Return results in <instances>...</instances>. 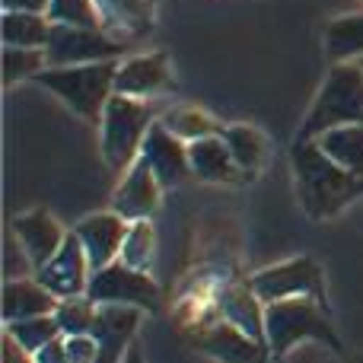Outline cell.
<instances>
[{"mask_svg":"<svg viewBox=\"0 0 363 363\" xmlns=\"http://www.w3.org/2000/svg\"><path fill=\"white\" fill-rule=\"evenodd\" d=\"M118 262H125L134 271H147L150 274L157 264V226L153 220H134L128 223V236L121 245Z\"/></svg>","mask_w":363,"mask_h":363,"instance_id":"d4e9b609","label":"cell"},{"mask_svg":"<svg viewBox=\"0 0 363 363\" xmlns=\"http://www.w3.org/2000/svg\"><path fill=\"white\" fill-rule=\"evenodd\" d=\"M4 335H10L26 354H38L45 345H51L55 338H61V325H57L55 315H35V319H23L4 325Z\"/></svg>","mask_w":363,"mask_h":363,"instance_id":"484cf974","label":"cell"},{"mask_svg":"<svg viewBox=\"0 0 363 363\" xmlns=\"http://www.w3.org/2000/svg\"><path fill=\"white\" fill-rule=\"evenodd\" d=\"M115 70L118 61H96V64H77V67H45L35 77L42 89L64 102L74 115L99 125L108 99L115 96Z\"/></svg>","mask_w":363,"mask_h":363,"instance_id":"3957f363","label":"cell"},{"mask_svg":"<svg viewBox=\"0 0 363 363\" xmlns=\"http://www.w3.org/2000/svg\"><path fill=\"white\" fill-rule=\"evenodd\" d=\"M10 230L19 236V242H23V249L29 252L32 264H35V271L42 268L45 262H51V258L57 255V249L64 245V239H67L70 230H64L61 220L51 217L48 211H42V207H35V211H23L13 217Z\"/></svg>","mask_w":363,"mask_h":363,"instance_id":"9a60e30c","label":"cell"},{"mask_svg":"<svg viewBox=\"0 0 363 363\" xmlns=\"http://www.w3.org/2000/svg\"><path fill=\"white\" fill-rule=\"evenodd\" d=\"M23 277H35V264H32L29 252L23 249L16 233L6 230V236H4V281H23Z\"/></svg>","mask_w":363,"mask_h":363,"instance_id":"f546056e","label":"cell"},{"mask_svg":"<svg viewBox=\"0 0 363 363\" xmlns=\"http://www.w3.org/2000/svg\"><path fill=\"white\" fill-rule=\"evenodd\" d=\"M163 191L166 188L160 185L153 169L144 160H138V163L118 179V185H115V191H112V201H108V211L121 213L128 223H134V220H153V213L160 211V201H163Z\"/></svg>","mask_w":363,"mask_h":363,"instance_id":"7c38bea8","label":"cell"},{"mask_svg":"<svg viewBox=\"0 0 363 363\" xmlns=\"http://www.w3.org/2000/svg\"><path fill=\"white\" fill-rule=\"evenodd\" d=\"M51 35V19L42 13H4L0 42L10 48H45Z\"/></svg>","mask_w":363,"mask_h":363,"instance_id":"603a6c76","label":"cell"},{"mask_svg":"<svg viewBox=\"0 0 363 363\" xmlns=\"http://www.w3.org/2000/svg\"><path fill=\"white\" fill-rule=\"evenodd\" d=\"M121 363H147V360H144V351H140V345H138V341H134V345H131V351H128L125 357H121Z\"/></svg>","mask_w":363,"mask_h":363,"instance_id":"e575fe53","label":"cell"},{"mask_svg":"<svg viewBox=\"0 0 363 363\" xmlns=\"http://www.w3.org/2000/svg\"><path fill=\"white\" fill-rule=\"evenodd\" d=\"M45 67H48L45 48H10V45H4V83L6 86H16L23 80H35Z\"/></svg>","mask_w":363,"mask_h":363,"instance_id":"4316f807","label":"cell"},{"mask_svg":"<svg viewBox=\"0 0 363 363\" xmlns=\"http://www.w3.org/2000/svg\"><path fill=\"white\" fill-rule=\"evenodd\" d=\"M51 26H83V29H106L96 0H51Z\"/></svg>","mask_w":363,"mask_h":363,"instance_id":"f1b7e54d","label":"cell"},{"mask_svg":"<svg viewBox=\"0 0 363 363\" xmlns=\"http://www.w3.org/2000/svg\"><path fill=\"white\" fill-rule=\"evenodd\" d=\"M172 64L166 51H140V55L121 57L115 70V93L131 99H157L163 93H172Z\"/></svg>","mask_w":363,"mask_h":363,"instance_id":"9c48e42d","label":"cell"},{"mask_svg":"<svg viewBox=\"0 0 363 363\" xmlns=\"http://www.w3.org/2000/svg\"><path fill=\"white\" fill-rule=\"evenodd\" d=\"M89 274H93L89 258H86V252H83L77 233L70 230L67 239H64V245L57 249V255L51 258V262H45L42 268L35 271V281L42 284L45 290H51L57 300H70V296H83V294H86Z\"/></svg>","mask_w":363,"mask_h":363,"instance_id":"8fae6325","label":"cell"},{"mask_svg":"<svg viewBox=\"0 0 363 363\" xmlns=\"http://www.w3.org/2000/svg\"><path fill=\"white\" fill-rule=\"evenodd\" d=\"M315 144L341 169L363 179V125H345V128H335V131H325L315 138Z\"/></svg>","mask_w":363,"mask_h":363,"instance_id":"7402d4cb","label":"cell"},{"mask_svg":"<svg viewBox=\"0 0 363 363\" xmlns=\"http://www.w3.org/2000/svg\"><path fill=\"white\" fill-rule=\"evenodd\" d=\"M325 55L332 64H347L363 57V10L345 13L325 26Z\"/></svg>","mask_w":363,"mask_h":363,"instance_id":"ffe728a7","label":"cell"},{"mask_svg":"<svg viewBox=\"0 0 363 363\" xmlns=\"http://www.w3.org/2000/svg\"><path fill=\"white\" fill-rule=\"evenodd\" d=\"M57 296L45 290L35 277H23V281H4V325L23 319H35V315H55Z\"/></svg>","mask_w":363,"mask_h":363,"instance_id":"ac0fdd59","label":"cell"},{"mask_svg":"<svg viewBox=\"0 0 363 363\" xmlns=\"http://www.w3.org/2000/svg\"><path fill=\"white\" fill-rule=\"evenodd\" d=\"M0 354H4V363H32V357L23 351V347L16 345V341L10 338V335H4V345H0Z\"/></svg>","mask_w":363,"mask_h":363,"instance_id":"836d02e7","label":"cell"},{"mask_svg":"<svg viewBox=\"0 0 363 363\" xmlns=\"http://www.w3.org/2000/svg\"><path fill=\"white\" fill-rule=\"evenodd\" d=\"M264 313H268V306L258 300V294L249 287V281L245 284H226V287L217 294V315L220 319H226L230 325H236L239 332H245L249 338L268 345Z\"/></svg>","mask_w":363,"mask_h":363,"instance_id":"2e32d148","label":"cell"},{"mask_svg":"<svg viewBox=\"0 0 363 363\" xmlns=\"http://www.w3.org/2000/svg\"><path fill=\"white\" fill-rule=\"evenodd\" d=\"M128 42L115 38L108 29H83V26H51L45 57L48 67H77L96 61H121Z\"/></svg>","mask_w":363,"mask_h":363,"instance_id":"ba28073f","label":"cell"},{"mask_svg":"<svg viewBox=\"0 0 363 363\" xmlns=\"http://www.w3.org/2000/svg\"><path fill=\"white\" fill-rule=\"evenodd\" d=\"M360 67H363V57H360Z\"/></svg>","mask_w":363,"mask_h":363,"instance_id":"d590c367","label":"cell"},{"mask_svg":"<svg viewBox=\"0 0 363 363\" xmlns=\"http://www.w3.org/2000/svg\"><path fill=\"white\" fill-rule=\"evenodd\" d=\"M74 233L89 258V268L99 271L106 264L118 262L121 245H125V236H128V220L115 211L86 213L83 220H77Z\"/></svg>","mask_w":363,"mask_h":363,"instance_id":"4fadbf2b","label":"cell"},{"mask_svg":"<svg viewBox=\"0 0 363 363\" xmlns=\"http://www.w3.org/2000/svg\"><path fill=\"white\" fill-rule=\"evenodd\" d=\"M188 163H191V176L198 182H207V185H239V182H245L220 134L198 140V144H188Z\"/></svg>","mask_w":363,"mask_h":363,"instance_id":"e0dca14e","label":"cell"},{"mask_svg":"<svg viewBox=\"0 0 363 363\" xmlns=\"http://www.w3.org/2000/svg\"><path fill=\"white\" fill-rule=\"evenodd\" d=\"M290 166L300 207L313 220H332L363 198V179L328 160L315 140H296L290 150Z\"/></svg>","mask_w":363,"mask_h":363,"instance_id":"6da1fadb","label":"cell"},{"mask_svg":"<svg viewBox=\"0 0 363 363\" xmlns=\"http://www.w3.org/2000/svg\"><path fill=\"white\" fill-rule=\"evenodd\" d=\"M86 296L96 306H134V309H144V313L160 309V300H163L153 274L128 268L125 262H112L106 268L93 271Z\"/></svg>","mask_w":363,"mask_h":363,"instance_id":"52a82bcc","label":"cell"},{"mask_svg":"<svg viewBox=\"0 0 363 363\" xmlns=\"http://www.w3.org/2000/svg\"><path fill=\"white\" fill-rule=\"evenodd\" d=\"M345 125H363V67L360 61L332 64L325 74L296 140H315L319 134Z\"/></svg>","mask_w":363,"mask_h":363,"instance_id":"7a4b0ae2","label":"cell"},{"mask_svg":"<svg viewBox=\"0 0 363 363\" xmlns=\"http://www.w3.org/2000/svg\"><path fill=\"white\" fill-rule=\"evenodd\" d=\"M249 287L258 294V300L264 306L281 300H300V296H309V300H319L325 306L328 294H325V271L315 258L309 255H296L287 258V262L268 264V268H258L255 274L249 277Z\"/></svg>","mask_w":363,"mask_h":363,"instance_id":"8992f818","label":"cell"},{"mask_svg":"<svg viewBox=\"0 0 363 363\" xmlns=\"http://www.w3.org/2000/svg\"><path fill=\"white\" fill-rule=\"evenodd\" d=\"M96 313H99V306L83 294V296H70V300L57 303L55 319L61 325V335H93Z\"/></svg>","mask_w":363,"mask_h":363,"instance_id":"83f0119b","label":"cell"},{"mask_svg":"<svg viewBox=\"0 0 363 363\" xmlns=\"http://www.w3.org/2000/svg\"><path fill=\"white\" fill-rule=\"evenodd\" d=\"M153 121H157V115H153L150 102L118 93L108 99L106 112L99 118V150L108 169L125 176L138 163L140 147H144V138Z\"/></svg>","mask_w":363,"mask_h":363,"instance_id":"277c9868","label":"cell"},{"mask_svg":"<svg viewBox=\"0 0 363 363\" xmlns=\"http://www.w3.org/2000/svg\"><path fill=\"white\" fill-rule=\"evenodd\" d=\"M32 363H70V354H67V341L55 338L51 345H45L38 354H32Z\"/></svg>","mask_w":363,"mask_h":363,"instance_id":"1f68e13d","label":"cell"},{"mask_svg":"<svg viewBox=\"0 0 363 363\" xmlns=\"http://www.w3.org/2000/svg\"><path fill=\"white\" fill-rule=\"evenodd\" d=\"M264 325H268L271 357H284L296 345H306V341L341 351V338L335 332V325L328 322L325 306L319 300H309V296L271 303L268 313H264Z\"/></svg>","mask_w":363,"mask_h":363,"instance_id":"5b68a950","label":"cell"},{"mask_svg":"<svg viewBox=\"0 0 363 363\" xmlns=\"http://www.w3.org/2000/svg\"><path fill=\"white\" fill-rule=\"evenodd\" d=\"M191 345H194V351H201L204 357H211L217 363H268L271 360L268 345L249 338L245 332H239L236 325H230L220 315L191 335Z\"/></svg>","mask_w":363,"mask_h":363,"instance_id":"30bf717a","label":"cell"},{"mask_svg":"<svg viewBox=\"0 0 363 363\" xmlns=\"http://www.w3.org/2000/svg\"><path fill=\"white\" fill-rule=\"evenodd\" d=\"M4 13H42L48 16V6L51 0H0Z\"/></svg>","mask_w":363,"mask_h":363,"instance_id":"d6a6232c","label":"cell"},{"mask_svg":"<svg viewBox=\"0 0 363 363\" xmlns=\"http://www.w3.org/2000/svg\"><path fill=\"white\" fill-rule=\"evenodd\" d=\"M106 29H118L128 35H144L153 26V0H96Z\"/></svg>","mask_w":363,"mask_h":363,"instance_id":"cb8c5ba5","label":"cell"},{"mask_svg":"<svg viewBox=\"0 0 363 363\" xmlns=\"http://www.w3.org/2000/svg\"><path fill=\"white\" fill-rule=\"evenodd\" d=\"M220 138H223L233 163L239 166V172H242L245 179L258 176V172L264 169V163H268V138H264L262 128L236 121V125H223Z\"/></svg>","mask_w":363,"mask_h":363,"instance_id":"d6986e66","label":"cell"},{"mask_svg":"<svg viewBox=\"0 0 363 363\" xmlns=\"http://www.w3.org/2000/svg\"><path fill=\"white\" fill-rule=\"evenodd\" d=\"M160 125L169 128L185 144H198V140L217 138V134L223 131V125H220L211 112H204V108H198V106H169L160 115Z\"/></svg>","mask_w":363,"mask_h":363,"instance_id":"44dd1931","label":"cell"},{"mask_svg":"<svg viewBox=\"0 0 363 363\" xmlns=\"http://www.w3.org/2000/svg\"><path fill=\"white\" fill-rule=\"evenodd\" d=\"M140 160L153 169L163 188H176L185 179H191V163H188V144L179 140L169 128L160 125V118L150 125L140 147Z\"/></svg>","mask_w":363,"mask_h":363,"instance_id":"5bb4252c","label":"cell"},{"mask_svg":"<svg viewBox=\"0 0 363 363\" xmlns=\"http://www.w3.org/2000/svg\"><path fill=\"white\" fill-rule=\"evenodd\" d=\"M64 341H67L70 363H99L102 345L96 335H64Z\"/></svg>","mask_w":363,"mask_h":363,"instance_id":"4dcf8cb0","label":"cell"}]
</instances>
